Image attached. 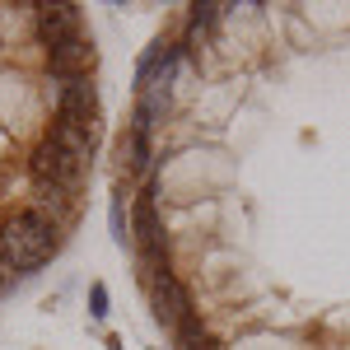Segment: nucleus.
<instances>
[{"mask_svg": "<svg viewBox=\"0 0 350 350\" xmlns=\"http://www.w3.org/2000/svg\"><path fill=\"white\" fill-rule=\"evenodd\" d=\"M112 219L168 350H350V0L173 5Z\"/></svg>", "mask_w": 350, "mask_h": 350, "instance_id": "nucleus-1", "label": "nucleus"}, {"mask_svg": "<svg viewBox=\"0 0 350 350\" xmlns=\"http://www.w3.org/2000/svg\"><path fill=\"white\" fill-rule=\"evenodd\" d=\"M98 145L103 61L84 5L0 0V299L75 239Z\"/></svg>", "mask_w": 350, "mask_h": 350, "instance_id": "nucleus-2", "label": "nucleus"}]
</instances>
